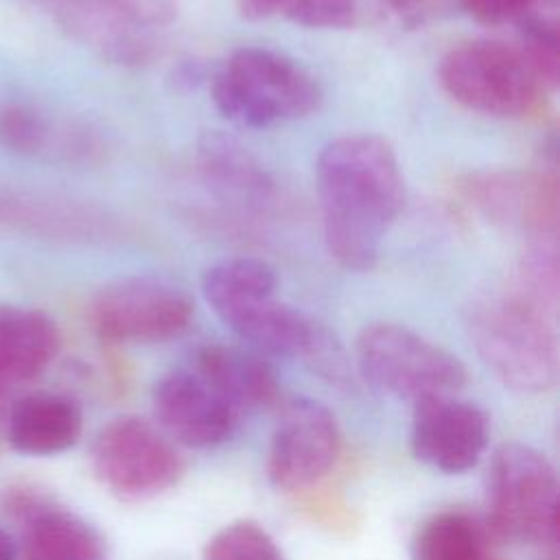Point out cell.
Masks as SVG:
<instances>
[{
	"label": "cell",
	"instance_id": "obj_1",
	"mask_svg": "<svg viewBox=\"0 0 560 560\" xmlns=\"http://www.w3.org/2000/svg\"><path fill=\"white\" fill-rule=\"evenodd\" d=\"M324 238L350 271H370L405 206V177L394 147L376 133L330 140L315 164Z\"/></svg>",
	"mask_w": 560,
	"mask_h": 560
},
{
	"label": "cell",
	"instance_id": "obj_2",
	"mask_svg": "<svg viewBox=\"0 0 560 560\" xmlns=\"http://www.w3.org/2000/svg\"><path fill=\"white\" fill-rule=\"evenodd\" d=\"M276 269L252 256L228 258L201 276V293L219 319L254 350L302 359L330 383H348V359L335 335L276 298Z\"/></svg>",
	"mask_w": 560,
	"mask_h": 560
},
{
	"label": "cell",
	"instance_id": "obj_3",
	"mask_svg": "<svg viewBox=\"0 0 560 560\" xmlns=\"http://www.w3.org/2000/svg\"><path fill=\"white\" fill-rule=\"evenodd\" d=\"M466 326L479 359L505 387L518 394H542L553 387V313L512 287L472 300Z\"/></svg>",
	"mask_w": 560,
	"mask_h": 560
},
{
	"label": "cell",
	"instance_id": "obj_4",
	"mask_svg": "<svg viewBox=\"0 0 560 560\" xmlns=\"http://www.w3.org/2000/svg\"><path fill=\"white\" fill-rule=\"evenodd\" d=\"M212 101L230 122L267 129L313 114L322 90L295 59L271 48L243 46L214 74Z\"/></svg>",
	"mask_w": 560,
	"mask_h": 560
},
{
	"label": "cell",
	"instance_id": "obj_5",
	"mask_svg": "<svg viewBox=\"0 0 560 560\" xmlns=\"http://www.w3.org/2000/svg\"><path fill=\"white\" fill-rule=\"evenodd\" d=\"M486 525L492 536L525 545H553L558 536V477L538 448L501 444L486 479Z\"/></svg>",
	"mask_w": 560,
	"mask_h": 560
},
{
	"label": "cell",
	"instance_id": "obj_6",
	"mask_svg": "<svg viewBox=\"0 0 560 560\" xmlns=\"http://www.w3.org/2000/svg\"><path fill=\"white\" fill-rule=\"evenodd\" d=\"M440 85L462 107L494 118L521 120L545 107L547 88L516 46L468 39L440 61Z\"/></svg>",
	"mask_w": 560,
	"mask_h": 560
},
{
	"label": "cell",
	"instance_id": "obj_7",
	"mask_svg": "<svg viewBox=\"0 0 560 560\" xmlns=\"http://www.w3.org/2000/svg\"><path fill=\"white\" fill-rule=\"evenodd\" d=\"M357 368L378 392L413 405L435 396H455L466 385V368L453 352L392 322L361 330Z\"/></svg>",
	"mask_w": 560,
	"mask_h": 560
},
{
	"label": "cell",
	"instance_id": "obj_8",
	"mask_svg": "<svg viewBox=\"0 0 560 560\" xmlns=\"http://www.w3.org/2000/svg\"><path fill=\"white\" fill-rule=\"evenodd\" d=\"M92 470L120 501H147L177 486L184 457L175 442L149 420L120 416L96 433Z\"/></svg>",
	"mask_w": 560,
	"mask_h": 560
},
{
	"label": "cell",
	"instance_id": "obj_9",
	"mask_svg": "<svg viewBox=\"0 0 560 560\" xmlns=\"http://www.w3.org/2000/svg\"><path fill=\"white\" fill-rule=\"evenodd\" d=\"M88 315L94 332L109 343H158L188 328L192 302L164 278L129 276L101 287Z\"/></svg>",
	"mask_w": 560,
	"mask_h": 560
},
{
	"label": "cell",
	"instance_id": "obj_10",
	"mask_svg": "<svg viewBox=\"0 0 560 560\" xmlns=\"http://www.w3.org/2000/svg\"><path fill=\"white\" fill-rule=\"evenodd\" d=\"M339 448L335 413L315 398H291L280 407L271 433L267 475L276 488L302 492L332 470Z\"/></svg>",
	"mask_w": 560,
	"mask_h": 560
},
{
	"label": "cell",
	"instance_id": "obj_11",
	"mask_svg": "<svg viewBox=\"0 0 560 560\" xmlns=\"http://www.w3.org/2000/svg\"><path fill=\"white\" fill-rule=\"evenodd\" d=\"M490 442L488 413L455 396H435L413 405L411 451L416 459L440 472L475 468Z\"/></svg>",
	"mask_w": 560,
	"mask_h": 560
},
{
	"label": "cell",
	"instance_id": "obj_12",
	"mask_svg": "<svg viewBox=\"0 0 560 560\" xmlns=\"http://www.w3.org/2000/svg\"><path fill=\"white\" fill-rule=\"evenodd\" d=\"M153 416L177 444L210 448L225 442L241 416L192 368L164 374L153 387Z\"/></svg>",
	"mask_w": 560,
	"mask_h": 560
},
{
	"label": "cell",
	"instance_id": "obj_13",
	"mask_svg": "<svg viewBox=\"0 0 560 560\" xmlns=\"http://www.w3.org/2000/svg\"><path fill=\"white\" fill-rule=\"evenodd\" d=\"M195 162L206 186L223 201L262 210L276 197V182L269 171L234 136L221 131L201 133Z\"/></svg>",
	"mask_w": 560,
	"mask_h": 560
},
{
	"label": "cell",
	"instance_id": "obj_14",
	"mask_svg": "<svg viewBox=\"0 0 560 560\" xmlns=\"http://www.w3.org/2000/svg\"><path fill=\"white\" fill-rule=\"evenodd\" d=\"M4 420L11 448L33 457L72 448L83 431L81 407L70 396L55 392H33L13 400Z\"/></svg>",
	"mask_w": 560,
	"mask_h": 560
},
{
	"label": "cell",
	"instance_id": "obj_15",
	"mask_svg": "<svg viewBox=\"0 0 560 560\" xmlns=\"http://www.w3.org/2000/svg\"><path fill=\"white\" fill-rule=\"evenodd\" d=\"M20 512L24 560H109L105 536L83 516L39 499L22 501Z\"/></svg>",
	"mask_w": 560,
	"mask_h": 560
},
{
	"label": "cell",
	"instance_id": "obj_16",
	"mask_svg": "<svg viewBox=\"0 0 560 560\" xmlns=\"http://www.w3.org/2000/svg\"><path fill=\"white\" fill-rule=\"evenodd\" d=\"M192 370L208 381L241 418L276 407L280 400L278 378L269 363L256 352L208 343L197 350Z\"/></svg>",
	"mask_w": 560,
	"mask_h": 560
},
{
	"label": "cell",
	"instance_id": "obj_17",
	"mask_svg": "<svg viewBox=\"0 0 560 560\" xmlns=\"http://www.w3.org/2000/svg\"><path fill=\"white\" fill-rule=\"evenodd\" d=\"M61 346L59 326L39 308L0 304V374L13 385L42 374Z\"/></svg>",
	"mask_w": 560,
	"mask_h": 560
},
{
	"label": "cell",
	"instance_id": "obj_18",
	"mask_svg": "<svg viewBox=\"0 0 560 560\" xmlns=\"http://www.w3.org/2000/svg\"><path fill=\"white\" fill-rule=\"evenodd\" d=\"M57 9L63 28L103 59L122 66L149 59V33L122 20L103 0H59Z\"/></svg>",
	"mask_w": 560,
	"mask_h": 560
},
{
	"label": "cell",
	"instance_id": "obj_19",
	"mask_svg": "<svg viewBox=\"0 0 560 560\" xmlns=\"http://www.w3.org/2000/svg\"><path fill=\"white\" fill-rule=\"evenodd\" d=\"M0 144L20 155H57L63 160L88 158L96 142L81 125L57 122L44 109L13 101L0 107Z\"/></svg>",
	"mask_w": 560,
	"mask_h": 560
},
{
	"label": "cell",
	"instance_id": "obj_20",
	"mask_svg": "<svg viewBox=\"0 0 560 560\" xmlns=\"http://www.w3.org/2000/svg\"><path fill=\"white\" fill-rule=\"evenodd\" d=\"M411 560H499L481 525L464 512H440L427 518L413 540Z\"/></svg>",
	"mask_w": 560,
	"mask_h": 560
},
{
	"label": "cell",
	"instance_id": "obj_21",
	"mask_svg": "<svg viewBox=\"0 0 560 560\" xmlns=\"http://www.w3.org/2000/svg\"><path fill=\"white\" fill-rule=\"evenodd\" d=\"M516 24L521 31V55L547 92H553L560 83V35L556 13L547 2Z\"/></svg>",
	"mask_w": 560,
	"mask_h": 560
},
{
	"label": "cell",
	"instance_id": "obj_22",
	"mask_svg": "<svg viewBox=\"0 0 560 560\" xmlns=\"http://www.w3.org/2000/svg\"><path fill=\"white\" fill-rule=\"evenodd\" d=\"M206 560H284L280 547L254 521H234L221 527L206 545Z\"/></svg>",
	"mask_w": 560,
	"mask_h": 560
},
{
	"label": "cell",
	"instance_id": "obj_23",
	"mask_svg": "<svg viewBox=\"0 0 560 560\" xmlns=\"http://www.w3.org/2000/svg\"><path fill=\"white\" fill-rule=\"evenodd\" d=\"M284 15L306 28H350L357 22V0H291Z\"/></svg>",
	"mask_w": 560,
	"mask_h": 560
},
{
	"label": "cell",
	"instance_id": "obj_24",
	"mask_svg": "<svg viewBox=\"0 0 560 560\" xmlns=\"http://www.w3.org/2000/svg\"><path fill=\"white\" fill-rule=\"evenodd\" d=\"M129 24L153 31L168 26L177 18V0H103Z\"/></svg>",
	"mask_w": 560,
	"mask_h": 560
},
{
	"label": "cell",
	"instance_id": "obj_25",
	"mask_svg": "<svg viewBox=\"0 0 560 560\" xmlns=\"http://www.w3.org/2000/svg\"><path fill=\"white\" fill-rule=\"evenodd\" d=\"M459 2L477 22L497 26L505 22H518L521 18L540 9L549 0H459Z\"/></svg>",
	"mask_w": 560,
	"mask_h": 560
},
{
	"label": "cell",
	"instance_id": "obj_26",
	"mask_svg": "<svg viewBox=\"0 0 560 560\" xmlns=\"http://www.w3.org/2000/svg\"><path fill=\"white\" fill-rule=\"evenodd\" d=\"M295 494H302L304 505L311 512V516L322 521L330 529H337V527L350 529L354 525V516H352V510L348 508V503L341 497H335L332 492H324L319 488V483H315L302 492H295Z\"/></svg>",
	"mask_w": 560,
	"mask_h": 560
},
{
	"label": "cell",
	"instance_id": "obj_27",
	"mask_svg": "<svg viewBox=\"0 0 560 560\" xmlns=\"http://www.w3.org/2000/svg\"><path fill=\"white\" fill-rule=\"evenodd\" d=\"M402 22L424 24L451 7L453 0H383Z\"/></svg>",
	"mask_w": 560,
	"mask_h": 560
},
{
	"label": "cell",
	"instance_id": "obj_28",
	"mask_svg": "<svg viewBox=\"0 0 560 560\" xmlns=\"http://www.w3.org/2000/svg\"><path fill=\"white\" fill-rule=\"evenodd\" d=\"M238 11L247 20H267L276 13H284L291 0H236Z\"/></svg>",
	"mask_w": 560,
	"mask_h": 560
},
{
	"label": "cell",
	"instance_id": "obj_29",
	"mask_svg": "<svg viewBox=\"0 0 560 560\" xmlns=\"http://www.w3.org/2000/svg\"><path fill=\"white\" fill-rule=\"evenodd\" d=\"M18 553L20 551L13 536L4 527H0V560H15Z\"/></svg>",
	"mask_w": 560,
	"mask_h": 560
},
{
	"label": "cell",
	"instance_id": "obj_30",
	"mask_svg": "<svg viewBox=\"0 0 560 560\" xmlns=\"http://www.w3.org/2000/svg\"><path fill=\"white\" fill-rule=\"evenodd\" d=\"M9 392H11V383L0 374V420L7 416V409H9Z\"/></svg>",
	"mask_w": 560,
	"mask_h": 560
},
{
	"label": "cell",
	"instance_id": "obj_31",
	"mask_svg": "<svg viewBox=\"0 0 560 560\" xmlns=\"http://www.w3.org/2000/svg\"><path fill=\"white\" fill-rule=\"evenodd\" d=\"M57 2H59V0H57Z\"/></svg>",
	"mask_w": 560,
	"mask_h": 560
}]
</instances>
